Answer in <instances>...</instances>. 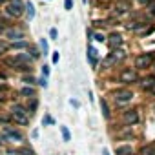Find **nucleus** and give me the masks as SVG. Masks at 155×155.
I'll list each match as a JSON object with an SVG mask.
<instances>
[{
  "mask_svg": "<svg viewBox=\"0 0 155 155\" xmlns=\"http://www.w3.org/2000/svg\"><path fill=\"white\" fill-rule=\"evenodd\" d=\"M133 91L131 90H117V91H113V101H115V104L117 106H126V104H130L131 101H133Z\"/></svg>",
  "mask_w": 155,
  "mask_h": 155,
  "instance_id": "obj_3",
  "label": "nucleus"
},
{
  "mask_svg": "<svg viewBox=\"0 0 155 155\" xmlns=\"http://www.w3.org/2000/svg\"><path fill=\"white\" fill-rule=\"evenodd\" d=\"M119 81L122 84H135V82H139V73L135 68H124L119 75Z\"/></svg>",
  "mask_w": 155,
  "mask_h": 155,
  "instance_id": "obj_5",
  "label": "nucleus"
},
{
  "mask_svg": "<svg viewBox=\"0 0 155 155\" xmlns=\"http://www.w3.org/2000/svg\"><path fill=\"white\" fill-rule=\"evenodd\" d=\"M49 73H51L49 66H42V77H44V79H48V77H49Z\"/></svg>",
  "mask_w": 155,
  "mask_h": 155,
  "instance_id": "obj_34",
  "label": "nucleus"
},
{
  "mask_svg": "<svg viewBox=\"0 0 155 155\" xmlns=\"http://www.w3.org/2000/svg\"><path fill=\"white\" fill-rule=\"evenodd\" d=\"M24 4L20 2V0H13V2H9L8 4V8H6V13L9 15V17H15V18H18L22 13H24Z\"/></svg>",
  "mask_w": 155,
  "mask_h": 155,
  "instance_id": "obj_6",
  "label": "nucleus"
},
{
  "mask_svg": "<svg viewBox=\"0 0 155 155\" xmlns=\"http://www.w3.org/2000/svg\"><path fill=\"white\" fill-rule=\"evenodd\" d=\"M2 31H4V28H2V26H0V33H2Z\"/></svg>",
  "mask_w": 155,
  "mask_h": 155,
  "instance_id": "obj_41",
  "label": "nucleus"
},
{
  "mask_svg": "<svg viewBox=\"0 0 155 155\" xmlns=\"http://www.w3.org/2000/svg\"><path fill=\"white\" fill-rule=\"evenodd\" d=\"M97 58H99V51L93 48V46H88V60H90V64L93 66V68H97Z\"/></svg>",
  "mask_w": 155,
  "mask_h": 155,
  "instance_id": "obj_14",
  "label": "nucleus"
},
{
  "mask_svg": "<svg viewBox=\"0 0 155 155\" xmlns=\"http://www.w3.org/2000/svg\"><path fill=\"white\" fill-rule=\"evenodd\" d=\"M153 153H155V142H150L148 146L140 148V151H139V155H153Z\"/></svg>",
  "mask_w": 155,
  "mask_h": 155,
  "instance_id": "obj_23",
  "label": "nucleus"
},
{
  "mask_svg": "<svg viewBox=\"0 0 155 155\" xmlns=\"http://www.w3.org/2000/svg\"><path fill=\"white\" fill-rule=\"evenodd\" d=\"M6 155H35V151L28 146H22V148H9L6 150Z\"/></svg>",
  "mask_w": 155,
  "mask_h": 155,
  "instance_id": "obj_13",
  "label": "nucleus"
},
{
  "mask_svg": "<svg viewBox=\"0 0 155 155\" xmlns=\"http://www.w3.org/2000/svg\"><path fill=\"white\" fill-rule=\"evenodd\" d=\"M64 9L66 11H71L73 9V0H64Z\"/></svg>",
  "mask_w": 155,
  "mask_h": 155,
  "instance_id": "obj_33",
  "label": "nucleus"
},
{
  "mask_svg": "<svg viewBox=\"0 0 155 155\" xmlns=\"http://www.w3.org/2000/svg\"><path fill=\"white\" fill-rule=\"evenodd\" d=\"M9 115H11V122H15L18 126H29V115L18 113V111H9Z\"/></svg>",
  "mask_w": 155,
  "mask_h": 155,
  "instance_id": "obj_7",
  "label": "nucleus"
},
{
  "mask_svg": "<svg viewBox=\"0 0 155 155\" xmlns=\"http://www.w3.org/2000/svg\"><path fill=\"white\" fill-rule=\"evenodd\" d=\"M117 64H119V58H117L115 51L108 53V55L102 58V69H111V68H113V66H117Z\"/></svg>",
  "mask_w": 155,
  "mask_h": 155,
  "instance_id": "obj_10",
  "label": "nucleus"
},
{
  "mask_svg": "<svg viewBox=\"0 0 155 155\" xmlns=\"http://www.w3.org/2000/svg\"><path fill=\"white\" fill-rule=\"evenodd\" d=\"M18 93H20L22 97H26V99H33V97H37V90H35L33 86H28V84H26V86H22Z\"/></svg>",
  "mask_w": 155,
  "mask_h": 155,
  "instance_id": "obj_15",
  "label": "nucleus"
},
{
  "mask_svg": "<svg viewBox=\"0 0 155 155\" xmlns=\"http://www.w3.org/2000/svg\"><path fill=\"white\" fill-rule=\"evenodd\" d=\"M139 2H140V4H142V6H150V4H151V2H153V0H139Z\"/></svg>",
  "mask_w": 155,
  "mask_h": 155,
  "instance_id": "obj_37",
  "label": "nucleus"
},
{
  "mask_svg": "<svg viewBox=\"0 0 155 155\" xmlns=\"http://www.w3.org/2000/svg\"><path fill=\"white\" fill-rule=\"evenodd\" d=\"M2 139H4V142H22L24 135H22V131L18 128H15V126L9 124V126L2 128Z\"/></svg>",
  "mask_w": 155,
  "mask_h": 155,
  "instance_id": "obj_1",
  "label": "nucleus"
},
{
  "mask_svg": "<svg viewBox=\"0 0 155 155\" xmlns=\"http://www.w3.org/2000/svg\"><path fill=\"white\" fill-rule=\"evenodd\" d=\"M102 153H104V155H111V153H110V151H108V150H106V148H104V150H102Z\"/></svg>",
  "mask_w": 155,
  "mask_h": 155,
  "instance_id": "obj_40",
  "label": "nucleus"
},
{
  "mask_svg": "<svg viewBox=\"0 0 155 155\" xmlns=\"http://www.w3.org/2000/svg\"><path fill=\"white\" fill-rule=\"evenodd\" d=\"M101 110H102L104 119H106V120H110V119H111V111H110V106H108L106 99H101Z\"/></svg>",
  "mask_w": 155,
  "mask_h": 155,
  "instance_id": "obj_19",
  "label": "nucleus"
},
{
  "mask_svg": "<svg viewBox=\"0 0 155 155\" xmlns=\"http://www.w3.org/2000/svg\"><path fill=\"white\" fill-rule=\"evenodd\" d=\"M38 49H40V53L42 55H49V44H48V38H40L38 40Z\"/></svg>",
  "mask_w": 155,
  "mask_h": 155,
  "instance_id": "obj_21",
  "label": "nucleus"
},
{
  "mask_svg": "<svg viewBox=\"0 0 155 155\" xmlns=\"http://www.w3.org/2000/svg\"><path fill=\"white\" fill-rule=\"evenodd\" d=\"M24 82H26L28 86H33V84H35L37 81L33 79V77H31V75H26V77H24Z\"/></svg>",
  "mask_w": 155,
  "mask_h": 155,
  "instance_id": "obj_31",
  "label": "nucleus"
},
{
  "mask_svg": "<svg viewBox=\"0 0 155 155\" xmlns=\"http://www.w3.org/2000/svg\"><path fill=\"white\" fill-rule=\"evenodd\" d=\"M37 82H38V86H42V88H44V90H46V88H48V79H44V77H40V79H38V81H37Z\"/></svg>",
  "mask_w": 155,
  "mask_h": 155,
  "instance_id": "obj_35",
  "label": "nucleus"
},
{
  "mask_svg": "<svg viewBox=\"0 0 155 155\" xmlns=\"http://www.w3.org/2000/svg\"><path fill=\"white\" fill-rule=\"evenodd\" d=\"M140 88H142L144 91H151V90L155 88V77H148V79H144V81L140 82Z\"/></svg>",
  "mask_w": 155,
  "mask_h": 155,
  "instance_id": "obj_16",
  "label": "nucleus"
},
{
  "mask_svg": "<svg viewBox=\"0 0 155 155\" xmlns=\"http://www.w3.org/2000/svg\"><path fill=\"white\" fill-rule=\"evenodd\" d=\"M122 124L124 126H135V124H139L140 122V113H139V110L137 108H130V110H124L122 111Z\"/></svg>",
  "mask_w": 155,
  "mask_h": 155,
  "instance_id": "obj_2",
  "label": "nucleus"
},
{
  "mask_svg": "<svg viewBox=\"0 0 155 155\" xmlns=\"http://www.w3.org/2000/svg\"><path fill=\"white\" fill-rule=\"evenodd\" d=\"M60 133H62V140L64 142H69L71 140V133H69L68 126H60Z\"/></svg>",
  "mask_w": 155,
  "mask_h": 155,
  "instance_id": "obj_25",
  "label": "nucleus"
},
{
  "mask_svg": "<svg viewBox=\"0 0 155 155\" xmlns=\"http://www.w3.org/2000/svg\"><path fill=\"white\" fill-rule=\"evenodd\" d=\"M42 124H44V126H53V124H55V119H53L49 113H46L44 119H42Z\"/></svg>",
  "mask_w": 155,
  "mask_h": 155,
  "instance_id": "obj_27",
  "label": "nucleus"
},
{
  "mask_svg": "<svg viewBox=\"0 0 155 155\" xmlns=\"http://www.w3.org/2000/svg\"><path fill=\"white\" fill-rule=\"evenodd\" d=\"M31 137L37 139V137H38V130H33V131H31Z\"/></svg>",
  "mask_w": 155,
  "mask_h": 155,
  "instance_id": "obj_38",
  "label": "nucleus"
},
{
  "mask_svg": "<svg viewBox=\"0 0 155 155\" xmlns=\"http://www.w3.org/2000/svg\"><path fill=\"white\" fill-rule=\"evenodd\" d=\"M106 42H108L110 49L115 51V49H120V46H122V37H120L119 33H111V35L106 38Z\"/></svg>",
  "mask_w": 155,
  "mask_h": 155,
  "instance_id": "obj_9",
  "label": "nucleus"
},
{
  "mask_svg": "<svg viewBox=\"0 0 155 155\" xmlns=\"http://www.w3.org/2000/svg\"><path fill=\"white\" fill-rule=\"evenodd\" d=\"M113 153L115 155H135V150L131 144H119V146H115Z\"/></svg>",
  "mask_w": 155,
  "mask_h": 155,
  "instance_id": "obj_12",
  "label": "nucleus"
},
{
  "mask_svg": "<svg viewBox=\"0 0 155 155\" xmlns=\"http://www.w3.org/2000/svg\"><path fill=\"white\" fill-rule=\"evenodd\" d=\"M49 38H51V40H58V31H57L55 28L49 29Z\"/></svg>",
  "mask_w": 155,
  "mask_h": 155,
  "instance_id": "obj_29",
  "label": "nucleus"
},
{
  "mask_svg": "<svg viewBox=\"0 0 155 155\" xmlns=\"http://www.w3.org/2000/svg\"><path fill=\"white\" fill-rule=\"evenodd\" d=\"M117 139L119 140H133L135 135H133V128L131 126H124L117 131Z\"/></svg>",
  "mask_w": 155,
  "mask_h": 155,
  "instance_id": "obj_11",
  "label": "nucleus"
},
{
  "mask_svg": "<svg viewBox=\"0 0 155 155\" xmlns=\"http://www.w3.org/2000/svg\"><path fill=\"white\" fill-rule=\"evenodd\" d=\"M4 2H6V0H0V4H4Z\"/></svg>",
  "mask_w": 155,
  "mask_h": 155,
  "instance_id": "obj_43",
  "label": "nucleus"
},
{
  "mask_svg": "<svg viewBox=\"0 0 155 155\" xmlns=\"http://www.w3.org/2000/svg\"><path fill=\"white\" fill-rule=\"evenodd\" d=\"M8 51H9V42L0 40V55H4V53H8Z\"/></svg>",
  "mask_w": 155,
  "mask_h": 155,
  "instance_id": "obj_28",
  "label": "nucleus"
},
{
  "mask_svg": "<svg viewBox=\"0 0 155 155\" xmlns=\"http://www.w3.org/2000/svg\"><path fill=\"white\" fill-rule=\"evenodd\" d=\"M28 111H29V117L37 111V108H38V101H37V97H33V99H28Z\"/></svg>",
  "mask_w": 155,
  "mask_h": 155,
  "instance_id": "obj_18",
  "label": "nucleus"
},
{
  "mask_svg": "<svg viewBox=\"0 0 155 155\" xmlns=\"http://www.w3.org/2000/svg\"><path fill=\"white\" fill-rule=\"evenodd\" d=\"M28 53L31 55V58H33V60H37V58H40V57H42L40 49H38L37 46H33V44H29V48H28Z\"/></svg>",
  "mask_w": 155,
  "mask_h": 155,
  "instance_id": "obj_22",
  "label": "nucleus"
},
{
  "mask_svg": "<svg viewBox=\"0 0 155 155\" xmlns=\"http://www.w3.org/2000/svg\"><path fill=\"white\" fill-rule=\"evenodd\" d=\"M93 40H95V42H106V37H104L102 33H95V35H93Z\"/></svg>",
  "mask_w": 155,
  "mask_h": 155,
  "instance_id": "obj_30",
  "label": "nucleus"
},
{
  "mask_svg": "<svg viewBox=\"0 0 155 155\" xmlns=\"http://www.w3.org/2000/svg\"><path fill=\"white\" fill-rule=\"evenodd\" d=\"M6 37L11 40V42H18V40H26V35L22 29H17V28H9L6 29Z\"/></svg>",
  "mask_w": 155,
  "mask_h": 155,
  "instance_id": "obj_8",
  "label": "nucleus"
},
{
  "mask_svg": "<svg viewBox=\"0 0 155 155\" xmlns=\"http://www.w3.org/2000/svg\"><path fill=\"white\" fill-rule=\"evenodd\" d=\"M24 8H26V17H28V20H33V18H35V6H33V2H28Z\"/></svg>",
  "mask_w": 155,
  "mask_h": 155,
  "instance_id": "obj_24",
  "label": "nucleus"
},
{
  "mask_svg": "<svg viewBox=\"0 0 155 155\" xmlns=\"http://www.w3.org/2000/svg\"><path fill=\"white\" fill-rule=\"evenodd\" d=\"M153 155H155V153H153Z\"/></svg>",
  "mask_w": 155,
  "mask_h": 155,
  "instance_id": "obj_44",
  "label": "nucleus"
},
{
  "mask_svg": "<svg viewBox=\"0 0 155 155\" xmlns=\"http://www.w3.org/2000/svg\"><path fill=\"white\" fill-rule=\"evenodd\" d=\"M155 60V51H148V53H140L135 57V69H146L153 64Z\"/></svg>",
  "mask_w": 155,
  "mask_h": 155,
  "instance_id": "obj_4",
  "label": "nucleus"
},
{
  "mask_svg": "<svg viewBox=\"0 0 155 155\" xmlns=\"http://www.w3.org/2000/svg\"><path fill=\"white\" fill-rule=\"evenodd\" d=\"M0 124H2V126H9L11 124V115L9 113H0Z\"/></svg>",
  "mask_w": 155,
  "mask_h": 155,
  "instance_id": "obj_26",
  "label": "nucleus"
},
{
  "mask_svg": "<svg viewBox=\"0 0 155 155\" xmlns=\"http://www.w3.org/2000/svg\"><path fill=\"white\" fill-rule=\"evenodd\" d=\"M126 28H128L130 31H137V33H140V29L146 28V22H130Z\"/></svg>",
  "mask_w": 155,
  "mask_h": 155,
  "instance_id": "obj_20",
  "label": "nucleus"
},
{
  "mask_svg": "<svg viewBox=\"0 0 155 155\" xmlns=\"http://www.w3.org/2000/svg\"><path fill=\"white\" fill-rule=\"evenodd\" d=\"M69 104H71V106H75V108H79V106H81V102H79V101H75V99H71V101H69Z\"/></svg>",
  "mask_w": 155,
  "mask_h": 155,
  "instance_id": "obj_36",
  "label": "nucleus"
},
{
  "mask_svg": "<svg viewBox=\"0 0 155 155\" xmlns=\"http://www.w3.org/2000/svg\"><path fill=\"white\" fill-rule=\"evenodd\" d=\"M29 42L28 40H18V42H9V49H28Z\"/></svg>",
  "mask_w": 155,
  "mask_h": 155,
  "instance_id": "obj_17",
  "label": "nucleus"
},
{
  "mask_svg": "<svg viewBox=\"0 0 155 155\" xmlns=\"http://www.w3.org/2000/svg\"><path fill=\"white\" fill-rule=\"evenodd\" d=\"M58 60H60V53H58V51H53V55H51V62H53V64H58Z\"/></svg>",
  "mask_w": 155,
  "mask_h": 155,
  "instance_id": "obj_32",
  "label": "nucleus"
},
{
  "mask_svg": "<svg viewBox=\"0 0 155 155\" xmlns=\"http://www.w3.org/2000/svg\"><path fill=\"white\" fill-rule=\"evenodd\" d=\"M151 93H153V95H155V88H153V90H151Z\"/></svg>",
  "mask_w": 155,
  "mask_h": 155,
  "instance_id": "obj_42",
  "label": "nucleus"
},
{
  "mask_svg": "<svg viewBox=\"0 0 155 155\" xmlns=\"http://www.w3.org/2000/svg\"><path fill=\"white\" fill-rule=\"evenodd\" d=\"M4 91H6V90H2V88H0V101H4Z\"/></svg>",
  "mask_w": 155,
  "mask_h": 155,
  "instance_id": "obj_39",
  "label": "nucleus"
}]
</instances>
